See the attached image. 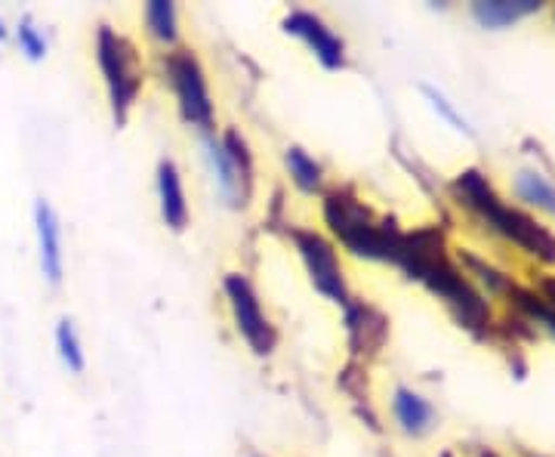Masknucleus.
<instances>
[{"instance_id":"nucleus-1","label":"nucleus","mask_w":555,"mask_h":457,"mask_svg":"<svg viewBox=\"0 0 555 457\" xmlns=\"http://www.w3.org/2000/svg\"><path fill=\"white\" fill-rule=\"evenodd\" d=\"M454 192L466 201L476 214L488 219V226L496 229L500 236H506L509 241H516L518 247H525L528 254H537L540 259L553 263L555 259V239L528 214H521L516 207L503 204L491 192L488 179L481 177L478 170H466L463 177L454 182Z\"/></svg>"},{"instance_id":"nucleus-2","label":"nucleus","mask_w":555,"mask_h":457,"mask_svg":"<svg viewBox=\"0 0 555 457\" xmlns=\"http://www.w3.org/2000/svg\"><path fill=\"white\" fill-rule=\"evenodd\" d=\"M324 219L331 226V232L337 236L352 254L367 259H392L398 257L396 232H389L386 226H379L377 219L367 214V207L356 201L349 192H331L324 199Z\"/></svg>"},{"instance_id":"nucleus-3","label":"nucleus","mask_w":555,"mask_h":457,"mask_svg":"<svg viewBox=\"0 0 555 457\" xmlns=\"http://www.w3.org/2000/svg\"><path fill=\"white\" fill-rule=\"evenodd\" d=\"M96 56H100L102 75H105V84H108V100H112L115 120L124 124L139 93L137 50L130 47V40L115 35L108 25H102L100 38H96Z\"/></svg>"},{"instance_id":"nucleus-4","label":"nucleus","mask_w":555,"mask_h":457,"mask_svg":"<svg viewBox=\"0 0 555 457\" xmlns=\"http://www.w3.org/2000/svg\"><path fill=\"white\" fill-rule=\"evenodd\" d=\"M164 72L173 84L179 100V112L189 124H195L201 134H210L214 127V102L207 93V80L201 72L198 60L189 50H177L164 60Z\"/></svg>"},{"instance_id":"nucleus-5","label":"nucleus","mask_w":555,"mask_h":457,"mask_svg":"<svg viewBox=\"0 0 555 457\" xmlns=\"http://www.w3.org/2000/svg\"><path fill=\"white\" fill-rule=\"evenodd\" d=\"M204 152L210 161V170L217 179L219 192L229 204H244L250 195V152H247V142L241 140L235 130H229L222 140L217 137H207L204 140Z\"/></svg>"},{"instance_id":"nucleus-6","label":"nucleus","mask_w":555,"mask_h":457,"mask_svg":"<svg viewBox=\"0 0 555 457\" xmlns=\"http://www.w3.org/2000/svg\"><path fill=\"white\" fill-rule=\"evenodd\" d=\"M225 297H229V306H232L235 328H238L241 338L247 340V346L257 356H269L275 350V328H272V321L262 313L257 291L250 288V281L244 279V276H229L225 279Z\"/></svg>"},{"instance_id":"nucleus-7","label":"nucleus","mask_w":555,"mask_h":457,"mask_svg":"<svg viewBox=\"0 0 555 457\" xmlns=\"http://www.w3.org/2000/svg\"><path fill=\"white\" fill-rule=\"evenodd\" d=\"M297 241V251L306 269H309V279L315 284L318 291L334 303L349 306V291H346V279H343V266H339L337 251L327 239H321L318 232H294Z\"/></svg>"},{"instance_id":"nucleus-8","label":"nucleus","mask_w":555,"mask_h":457,"mask_svg":"<svg viewBox=\"0 0 555 457\" xmlns=\"http://www.w3.org/2000/svg\"><path fill=\"white\" fill-rule=\"evenodd\" d=\"M284 31L287 35H294V38L306 40L309 43V50L315 53L318 62L324 65V68H343L346 65V47H343V40L324 25V22L312 16V13H291L287 20H284Z\"/></svg>"},{"instance_id":"nucleus-9","label":"nucleus","mask_w":555,"mask_h":457,"mask_svg":"<svg viewBox=\"0 0 555 457\" xmlns=\"http://www.w3.org/2000/svg\"><path fill=\"white\" fill-rule=\"evenodd\" d=\"M35 226H38V247H40V269L50 284H60L62 281V226L56 211L38 201L35 207Z\"/></svg>"},{"instance_id":"nucleus-10","label":"nucleus","mask_w":555,"mask_h":457,"mask_svg":"<svg viewBox=\"0 0 555 457\" xmlns=\"http://www.w3.org/2000/svg\"><path fill=\"white\" fill-rule=\"evenodd\" d=\"M158 199H160V217L164 223L182 232L189 226V204H185V192H182V177H179L173 161H160L158 167Z\"/></svg>"},{"instance_id":"nucleus-11","label":"nucleus","mask_w":555,"mask_h":457,"mask_svg":"<svg viewBox=\"0 0 555 457\" xmlns=\"http://www.w3.org/2000/svg\"><path fill=\"white\" fill-rule=\"evenodd\" d=\"M392 411H396V420L401 423L404 433L411 436H423L426 430H433L436 423V411L426 398L408 390V386H398L396 398H392Z\"/></svg>"},{"instance_id":"nucleus-12","label":"nucleus","mask_w":555,"mask_h":457,"mask_svg":"<svg viewBox=\"0 0 555 457\" xmlns=\"http://www.w3.org/2000/svg\"><path fill=\"white\" fill-rule=\"evenodd\" d=\"M540 10L537 0H481L473 7V16H476L485 28H506L513 22L525 20Z\"/></svg>"},{"instance_id":"nucleus-13","label":"nucleus","mask_w":555,"mask_h":457,"mask_svg":"<svg viewBox=\"0 0 555 457\" xmlns=\"http://www.w3.org/2000/svg\"><path fill=\"white\" fill-rule=\"evenodd\" d=\"M145 22H149V31L160 40V43H177V7L167 3V0H152L145 7Z\"/></svg>"},{"instance_id":"nucleus-14","label":"nucleus","mask_w":555,"mask_h":457,"mask_svg":"<svg viewBox=\"0 0 555 457\" xmlns=\"http://www.w3.org/2000/svg\"><path fill=\"white\" fill-rule=\"evenodd\" d=\"M284 161H287V170H291V177H294V182L302 192H318L321 189V177L324 174H321L315 158H309L302 149H287Z\"/></svg>"},{"instance_id":"nucleus-15","label":"nucleus","mask_w":555,"mask_h":457,"mask_svg":"<svg viewBox=\"0 0 555 457\" xmlns=\"http://www.w3.org/2000/svg\"><path fill=\"white\" fill-rule=\"evenodd\" d=\"M56 346H60V356L68 365V371L80 375L83 365H87V358H83V350H80L78 331H75V325L68 318H62L60 328H56Z\"/></svg>"},{"instance_id":"nucleus-16","label":"nucleus","mask_w":555,"mask_h":457,"mask_svg":"<svg viewBox=\"0 0 555 457\" xmlns=\"http://www.w3.org/2000/svg\"><path fill=\"white\" fill-rule=\"evenodd\" d=\"M516 189L525 201H531L537 207H546V211L555 214V186H550L540 174H518Z\"/></svg>"},{"instance_id":"nucleus-17","label":"nucleus","mask_w":555,"mask_h":457,"mask_svg":"<svg viewBox=\"0 0 555 457\" xmlns=\"http://www.w3.org/2000/svg\"><path fill=\"white\" fill-rule=\"evenodd\" d=\"M16 40H20V50L28 56V60H43L47 56V40L40 35L38 28L31 25V20H25L16 31Z\"/></svg>"},{"instance_id":"nucleus-18","label":"nucleus","mask_w":555,"mask_h":457,"mask_svg":"<svg viewBox=\"0 0 555 457\" xmlns=\"http://www.w3.org/2000/svg\"><path fill=\"white\" fill-rule=\"evenodd\" d=\"M423 93H426V100L433 102V109H436L438 115H441V118L448 120L451 127H456V130H463V134H473V130H469V124H466V120H463V118H460V115H456L454 105H451V102L444 100V97H441L438 90H433V87H423Z\"/></svg>"},{"instance_id":"nucleus-19","label":"nucleus","mask_w":555,"mask_h":457,"mask_svg":"<svg viewBox=\"0 0 555 457\" xmlns=\"http://www.w3.org/2000/svg\"><path fill=\"white\" fill-rule=\"evenodd\" d=\"M521 306H525L537 321H543V325H546V328L555 334V309H550L546 303H540L537 297H528V294H521Z\"/></svg>"},{"instance_id":"nucleus-20","label":"nucleus","mask_w":555,"mask_h":457,"mask_svg":"<svg viewBox=\"0 0 555 457\" xmlns=\"http://www.w3.org/2000/svg\"><path fill=\"white\" fill-rule=\"evenodd\" d=\"M543 288H546V294H550V300L555 303V279H546V284H543Z\"/></svg>"},{"instance_id":"nucleus-21","label":"nucleus","mask_w":555,"mask_h":457,"mask_svg":"<svg viewBox=\"0 0 555 457\" xmlns=\"http://www.w3.org/2000/svg\"><path fill=\"white\" fill-rule=\"evenodd\" d=\"M7 38V28H3V22H0V40Z\"/></svg>"},{"instance_id":"nucleus-22","label":"nucleus","mask_w":555,"mask_h":457,"mask_svg":"<svg viewBox=\"0 0 555 457\" xmlns=\"http://www.w3.org/2000/svg\"><path fill=\"white\" fill-rule=\"evenodd\" d=\"M481 457H496V455H481Z\"/></svg>"}]
</instances>
